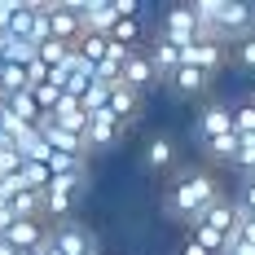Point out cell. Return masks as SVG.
Instances as JSON below:
<instances>
[{"mask_svg":"<svg viewBox=\"0 0 255 255\" xmlns=\"http://www.w3.org/2000/svg\"><path fill=\"white\" fill-rule=\"evenodd\" d=\"M225 194H220V180L203 172V167H189V172H180L176 185H172V194H167V211H176L180 220H189V225H203L207 207L220 203Z\"/></svg>","mask_w":255,"mask_h":255,"instance_id":"1","label":"cell"},{"mask_svg":"<svg viewBox=\"0 0 255 255\" xmlns=\"http://www.w3.org/2000/svg\"><path fill=\"white\" fill-rule=\"evenodd\" d=\"M203 31H211V35L229 49V44H238V40L255 35V4H242V0H216L211 26H203Z\"/></svg>","mask_w":255,"mask_h":255,"instance_id":"2","label":"cell"},{"mask_svg":"<svg viewBox=\"0 0 255 255\" xmlns=\"http://www.w3.org/2000/svg\"><path fill=\"white\" fill-rule=\"evenodd\" d=\"M225 57H229V49H225L211 31H198V40L180 49V66H194V71H203V75L211 79L220 66H225Z\"/></svg>","mask_w":255,"mask_h":255,"instance_id":"3","label":"cell"},{"mask_svg":"<svg viewBox=\"0 0 255 255\" xmlns=\"http://www.w3.org/2000/svg\"><path fill=\"white\" fill-rule=\"evenodd\" d=\"M49 242L62 255H102L97 251V238L84 229L79 220H57V225H49Z\"/></svg>","mask_w":255,"mask_h":255,"instance_id":"4","label":"cell"},{"mask_svg":"<svg viewBox=\"0 0 255 255\" xmlns=\"http://www.w3.org/2000/svg\"><path fill=\"white\" fill-rule=\"evenodd\" d=\"M75 13H79V26L84 35H110L119 13H115V0H75Z\"/></svg>","mask_w":255,"mask_h":255,"instance_id":"5","label":"cell"},{"mask_svg":"<svg viewBox=\"0 0 255 255\" xmlns=\"http://www.w3.org/2000/svg\"><path fill=\"white\" fill-rule=\"evenodd\" d=\"M44 9H49V35H53V40L75 44L79 35H84L79 13H75V0H44Z\"/></svg>","mask_w":255,"mask_h":255,"instance_id":"6","label":"cell"},{"mask_svg":"<svg viewBox=\"0 0 255 255\" xmlns=\"http://www.w3.org/2000/svg\"><path fill=\"white\" fill-rule=\"evenodd\" d=\"M119 136H124V119H115L110 110H97V115H88L84 150H110V145H119Z\"/></svg>","mask_w":255,"mask_h":255,"instance_id":"7","label":"cell"},{"mask_svg":"<svg viewBox=\"0 0 255 255\" xmlns=\"http://www.w3.org/2000/svg\"><path fill=\"white\" fill-rule=\"evenodd\" d=\"M198 31H203V26H198V18H194V9H189V4H172V9L163 13V35H167L172 44H180V49H185V44H194V40H198Z\"/></svg>","mask_w":255,"mask_h":255,"instance_id":"8","label":"cell"},{"mask_svg":"<svg viewBox=\"0 0 255 255\" xmlns=\"http://www.w3.org/2000/svg\"><path fill=\"white\" fill-rule=\"evenodd\" d=\"M4 242L18 247V251H26V255H35L49 242V225H44V220H13V225L4 229Z\"/></svg>","mask_w":255,"mask_h":255,"instance_id":"9","label":"cell"},{"mask_svg":"<svg viewBox=\"0 0 255 255\" xmlns=\"http://www.w3.org/2000/svg\"><path fill=\"white\" fill-rule=\"evenodd\" d=\"M145 57H150V66H154L158 79H172L180 71V44H172L167 35H154L150 44H145Z\"/></svg>","mask_w":255,"mask_h":255,"instance_id":"10","label":"cell"},{"mask_svg":"<svg viewBox=\"0 0 255 255\" xmlns=\"http://www.w3.org/2000/svg\"><path fill=\"white\" fill-rule=\"evenodd\" d=\"M198 128H203L207 141H211V136L233 132V106H229V102H207L203 110H198Z\"/></svg>","mask_w":255,"mask_h":255,"instance_id":"11","label":"cell"},{"mask_svg":"<svg viewBox=\"0 0 255 255\" xmlns=\"http://www.w3.org/2000/svg\"><path fill=\"white\" fill-rule=\"evenodd\" d=\"M53 124L62 128V132H71V136H84V132H88V115H84V106H79L75 97L62 93V102L53 110Z\"/></svg>","mask_w":255,"mask_h":255,"instance_id":"12","label":"cell"},{"mask_svg":"<svg viewBox=\"0 0 255 255\" xmlns=\"http://www.w3.org/2000/svg\"><path fill=\"white\" fill-rule=\"evenodd\" d=\"M106 110H110L115 119H124V124H128V119L141 110V93H136V88H128L124 79H119V84L110 88V102H106Z\"/></svg>","mask_w":255,"mask_h":255,"instance_id":"13","label":"cell"},{"mask_svg":"<svg viewBox=\"0 0 255 255\" xmlns=\"http://www.w3.org/2000/svg\"><path fill=\"white\" fill-rule=\"evenodd\" d=\"M154 79H158V75H154L150 57H145V53L136 49L132 57H128V66H124V84H128V88H136V93H145V88H150Z\"/></svg>","mask_w":255,"mask_h":255,"instance_id":"14","label":"cell"},{"mask_svg":"<svg viewBox=\"0 0 255 255\" xmlns=\"http://www.w3.org/2000/svg\"><path fill=\"white\" fill-rule=\"evenodd\" d=\"M203 225H207V229H216V233H225V238H229V233L238 229V203H229V198L211 203V207H207V216H203Z\"/></svg>","mask_w":255,"mask_h":255,"instance_id":"15","label":"cell"},{"mask_svg":"<svg viewBox=\"0 0 255 255\" xmlns=\"http://www.w3.org/2000/svg\"><path fill=\"white\" fill-rule=\"evenodd\" d=\"M71 49H75V57L84 62V66H93V71H97V66L106 62V49H110V40H106V35H79Z\"/></svg>","mask_w":255,"mask_h":255,"instance_id":"16","label":"cell"},{"mask_svg":"<svg viewBox=\"0 0 255 255\" xmlns=\"http://www.w3.org/2000/svg\"><path fill=\"white\" fill-rule=\"evenodd\" d=\"M207 84H211V79H207L203 71H194V66H180L176 75H172L176 97H198V93H207Z\"/></svg>","mask_w":255,"mask_h":255,"instance_id":"17","label":"cell"},{"mask_svg":"<svg viewBox=\"0 0 255 255\" xmlns=\"http://www.w3.org/2000/svg\"><path fill=\"white\" fill-rule=\"evenodd\" d=\"M71 44H62V40H44V44H35V62L40 66H49V71H57V66H66L71 62Z\"/></svg>","mask_w":255,"mask_h":255,"instance_id":"18","label":"cell"},{"mask_svg":"<svg viewBox=\"0 0 255 255\" xmlns=\"http://www.w3.org/2000/svg\"><path fill=\"white\" fill-rule=\"evenodd\" d=\"M0 106H4L13 119H22V124H35V119H40V106H35V97H31V88H26V93H13V97H4Z\"/></svg>","mask_w":255,"mask_h":255,"instance_id":"19","label":"cell"},{"mask_svg":"<svg viewBox=\"0 0 255 255\" xmlns=\"http://www.w3.org/2000/svg\"><path fill=\"white\" fill-rule=\"evenodd\" d=\"M238 145H242V136L238 132H225V136H211L207 141V154H211V163H233L238 158Z\"/></svg>","mask_w":255,"mask_h":255,"instance_id":"20","label":"cell"},{"mask_svg":"<svg viewBox=\"0 0 255 255\" xmlns=\"http://www.w3.org/2000/svg\"><path fill=\"white\" fill-rule=\"evenodd\" d=\"M172 158H176V145H172L167 136H150V145H145V163H150L154 172L172 167Z\"/></svg>","mask_w":255,"mask_h":255,"instance_id":"21","label":"cell"},{"mask_svg":"<svg viewBox=\"0 0 255 255\" xmlns=\"http://www.w3.org/2000/svg\"><path fill=\"white\" fill-rule=\"evenodd\" d=\"M233 132L238 136H255V97L233 106Z\"/></svg>","mask_w":255,"mask_h":255,"instance_id":"22","label":"cell"},{"mask_svg":"<svg viewBox=\"0 0 255 255\" xmlns=\"http://www.w3.org/2000/svg\"><path fill=\"white\" fill-rule=\"evenodd\" d=\"M198 247H203L207 255H225V233H216V229H207V225H194V233H189Z\"/></svg>","mask_w":255,"mask_h":255,"instance_id":"23","label":"cell"},{"mask_svg":"<svg viewBox=\"0 0 255 255\" xmlns=\"http://www.w3.org/2000/svg\"><path fill=\"white\" fill-rule=\"evenodd\" d=\"M4 62H9V66H31V62H35V44L9 35V53H4Z\"/></svg>","mask_w":255,"mask_h":255,"instance_id":"24","label":"cell"},{"mask_svg":"<svg viewBox=\"0 0 255 255\" xmlns=\"http://www.w3.org/2000/svg\"><path fill=\"white\" fill-rule=\"evenodd\" d=\"M242 172H247V180H255V136H242V145H238V158H233Z\"/></svg>","mask_w":255,"mask_h":255,"instance_id":"25","label":"cell"},{"mask_svg":"<svg viewBox=\"0 0 255 255\" xmlns=\"http://www.w3.org/2000/svg\"><path fill=\"white\" fill-rule=\"evenodd\" d=\"M233 62H238L242 71H255V35H247V40L233 44Z\"/></svg>","mask_w":255,"mask_h":255,"instance_id":"26","label":"cell"},{"mask_svg":"<svg viewBox=\"0 0 255 255\" xmlns=\"http://www.w3.org/2000/svg\"><path fill=\"white\" fill-rule=\"evenodd\" d=\"M233 203L242 207V211H247V216H255V180H247V185H242V194H238V198H233Z\"/></svg>","mask_w":255,"mask_h":255,"instance_id":"27","label":"cell"},{"mask_svg":"<svg viewBox=\"0 0 255 255\" xmlns=\"http://www.w3.org/2000/svg\"><path fill=\"white\" fill-rule=\"evenodd\" d=\"M13 13H18V0H0V31H9Z\"/></svg>","mask_w":255,"mask_h":255,"instance_id":"28","label":"cell"},{"mask_svg":"<svg viewBox=\"0 0 255 255\" xmlns=\"http://www.w3.org/2000/svg\"><path fill=\"white\" fill-rule=\"evenodd\" d=\"M176 255H207V251H203V247H198V242H194V238H189V242H185V247H180Z\"/></svg>","mask_w":255,"mask_h":255,"instance_id":"29","label":"cell"},{"mask_svg":"<svg viewBox=\"0 0 255 255\" xmlns=\"http://www.w3.org/2000/svg\"><path fill=\"white\" fill-rule=\"evenodd\" d=\"M0 255H26V251H18V247H9V242L0 238Z\"/></svg>","mask_w":255,"mask_h":255,"instance_id":"30","label":"cell"}]
</instances>
